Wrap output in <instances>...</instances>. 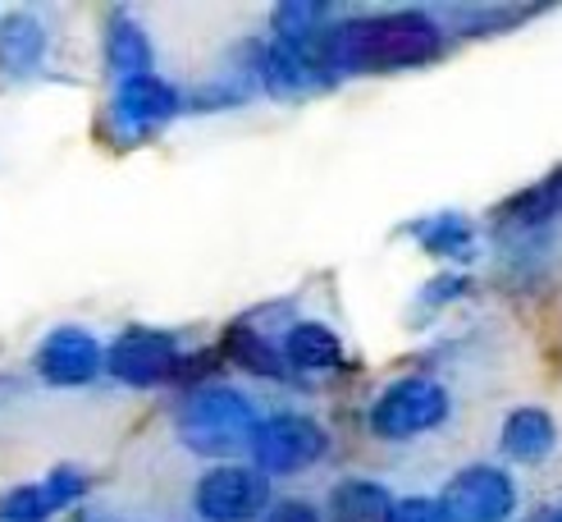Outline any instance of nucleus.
<instances>
[{
  "label": "nucleus",
  "mask_w": 562,
  "mask_h": 522,
  "mask_svg": "<svg viewBox=\"0 0 562 522\" xmlns=\"http://www.w3.org/2000/svg\"><path fill=\"white\" fill-rule=\"evenodd\" d=\"M439 33L420 14H384L344 23L321 42V60L329 69H393L435 55Z\"/></svg>",
  "instance_id": "f257e3e1"
},
{
  "label": "nucleus",
  "mask_w": 562,
  "mask_h": 522,
  "mask_svg": "<svg viewBox=\"0 0 562 522\" xmlns=\"http://www.w3.org/2000/svg\"><path fill=\"white\" fill-rule=\"evenodd\" d=\"M179 440L196 454H238L251 449V435H257L261 418L251 408L247 395L229 390V385H202L179 403Z\"/></svg>",
  "instance_id": "f03ea898"
},
{
  "label": "nucleus",
  "mask_w": 562,
  "mask_h": 522,
  "mask_svg": "<svg viewBox=\"0 0 562 522\" xmlns=\"http://www.w3.org/2000/svg\"><path fill=\"white\" fill-rule=\"evenodd\" d=\"M192 509L202 522H257L270 509V477L243 463H220L196 481Z\"/></svg>",
  "instance_id": "7ed1b4c3"
},
{
  "label": "nucleus",
  "mask_w": 562,
  "mask_h": 522,
  "mask_svg": "<svg viewBox=\"0 0 562 522\" xmlns=\"http://www.w3.org/2000/svg\"><path fill=\"white\" fill-rule=\"evenodd\" d=\"M443 418H448L443 385H435L426 376H403V380H393L389 390L375 399L371 431L380 440H412V435L435 431Z\"/></svg>",
  "instance_id": "20e7f679"
},
{
  "label": "nucleus",
  "mask_w": 562,
  "mask_h": 522,
  "mask_svg": "<svg viewBox=\"0 0 562 522\" xmlns=\"http://www.w3.org/2000/svg\"><path fill=\"white\" fill-rule=\"evenodd\" d=\"M443 522H508L517 513V486L503 467L475 463L443 486L439 495Z\"/></svg>",
  "instance_id": "39448f33"
},
{
  "label": "nucleus",
  "mask_w": 562,
  "mask_h": 522,
  "mask_svg": "<svg viewBox=\"0 0 562 522\" xmlns=\"http://www.w3.org/2000/svg\"><path fill=\"white\" fill-rule=\"evenodd\" d=\"M325 454V431L312 418H297V412H279L266 418L251 435V458H257V473H302Z\"/></svg>",
  "instance_id": "423d86ee"
},
{
  "label": "nucleus",
  "mask_w": 562,
  "mask_h": 522,
  "mask_svg": "<svg viewBox=\"0 0 562 522\" xmlns=\"http://www.w3.org/2000/svg\"><path fill=\"white\" fill-rule=\"evenodd\" d=\"M105 371L124 385H160L179 371V340L165 330H124L105 348Z\"/></svg>",
  "instance_id": "0eeeda50"
},
{
  "label": "nucleus",
  "mask_w": 562,
  "mask_h": 522,
  "mask_svg": "<svg viewBox=\"0 0 562 522\" xmlns=\"http://www.w3.org/2000/svg\"><path fill=\"white\" fill-rule=\"evenodd\" d=\"M101 367H105V348L78 325L50 330L37 348V376L46 385H88L101 376Z\"/></svg>",
  "instance_id": "6e6552de"
},
{
  "label": "nucleus",
  "mask_w": 562,
  "mask_h": 522,
  "mask_svg": "<svg viewBox=\"0 0 562 522\" xmlns=\"http://www.w3.org/2000/svg\"><path fill=\"white\" fill-rule=\"evenodd\" d=\"M88 477L78 467H55V473L37 486H14L10 495H0V522H46L50 513H60L82 500Z\"/></svg>",
  "instance_id": "1a4fd4ad"
},
{
  "label": "nucleus",
  "mask_w": 562,
  "mask_h": 522,
  "mask_svg": "<svg viewBox=\"0 0 562 522\" xmlns=\"http://www.w3.org/2000/svg\"><path fill=\"white\" fill-rule=\"evenodd\" d=\"M115 124L133 137H143L151 129H160L165 120H175L179 115V92L170 88L165 78L156 74H143V78H128L120 82V92H115Z\"/></svg>",
  "instance_id": "9d476101"
},
{
  "label": "nucleus",
  "mask_w": 562,
  "mask_h": 522,
  "mask_svg": "<svg viewBox=\"0 0 562 522\" xmlns=\"http://www.w3.org/2000/svg\"><path fill=\"white\" fill-rule=\"evenodd\" d=\"M46 55V27L33 14H5L0 19V69L23 78L42 65Z\"/></svg>",
  "instance_id": "9b49d317"
},
{
  "label": "nucleus",
  "mask_w": 562,
  "mask_h": 522,
  "mask_svg": "<svg viewBox=\"0 0 562 522\" xmlns=\"http://www.w3.org/2000/svg\"><path fill=\"white\" fill-rule=\"evenodd\" d=\"M284 357L297 371H334L344 357V344L325 321H297L284 335Z\"/></svg>",
  "instance_id": "f8f14e48"
},
{
  "label": "nucleus",
  "mask_w": 562,
  "mask_h": 522,
  "mask_svg": "<svg viewBox=\"0 0 562 522\" xmlns=\"http://www.w3.org/2000/svg\"><path fill=\"white\" fill-rule=\"evenodd\" d=\"M553 418L544 408H517L508 412V422H503V449L521 463H540L549 449H553Z\"/></svg>",
  "instance_id": "ddd939ff"
},
{
  "label": "nucleus",
  "mask_w": 562,
  "mask_h": 522,
  "mask_svg": "<svg viewBox=\"0 0 562 522\" xmlns=\"http://www.w3.org/2000/svg\"><path fill=\"white\" fill-rule=\"evenodd\" d=\"M105 60H110V69H115L120 82L151 74V42H147V33L137 23H128L124 14H115V23H110V33H105Z\"/></svg>",
  "instance_id": "4468645a"
},
{
  "label": "nucleus",
  "mask_w": 562,
  "mask_h": 522,
  "mask_svg": "<svg viewBox=\"0 0 562 522\" xmlns=\"http://www.w3.org/2000/svg\"><path fill=\"white\" fill-rule=\"evenodd\" d=\"M329 518L334 522H389L393 500L375 481H344L329 495Z\"/></svg>",
  "instance_id": "2eb2a0df"
},
{
  "label": "nucleus",
  "mask_w": 562,
  "mask_h": 522,
  "mask_svg": "<svg viewBox=\"0 0 562 522\" xmlns=\"http://www.w3.org/2000/svg\"><path fill=\"white\" fill-rule=\"evenodd\" d=\"M426 238H430L435 253H462V247L471 243V230L458 225V220H439V225H435Z\"/></svg>",
  "instance_id": "dca6fc26"
},
{
  "label": "nucleus",
  "mask_w": 562,
  "mask_h": 522,
  "mask_svg": "<svg viewBox=\"0 0 562 522\" xmlns=\"http://www.w3.org/2000/svg\"><path fill=\"white\" fill-rule=\"evenodd\" d=\"M389 522H443V513H439L435 500H398Z\"/></svg>",
  "instance_id": "f3484780"
},
{
  "label": "nucleus",
  "mask_w": 562,
  "mask_h": 522,
  "mask_svg": "<svg viewBox=\"0 0 562 522\" xmlns=\"http://www.w3.org/2000/svg\"><path fill=\"white\" fill-rule=\"evenodd\" d=\"M266 522H321V513L312 504H302V500H289V504H274L266 513Z\"/></svg>",
  "instance_id": "a211bd4d"
},
{
  "label": "nucleus",
  "mask_w": 562,
  "mask_h": 522,
  "mask_svg": "<svg viewBox=\"0 0 562 522\" xmlns=\"http://www.w3.org/2000/svg\"><path fill=\"white\" fill-rule=\"evenodd\" d=\"M549 522H562V518H549Z\"/></svg>",
  "instance_id": "6ab92c4d"
}]
</instances>
